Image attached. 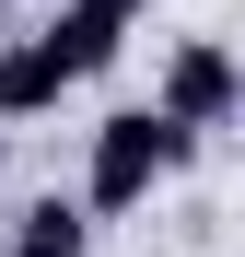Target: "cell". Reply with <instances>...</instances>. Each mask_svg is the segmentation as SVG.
Segmentation results:
<instances>
[{
    "label": "cell",
    "mask_w": 245,
    "mask_h": 257,
    "mask_svg": "<svg viewBox=\"0 0 245 257\" xmlns=\"http://www.w3.org/2000/svg\"><path fill=\"white\" fill-rule=\"evenodd\" d=\"M187 152H198V141H187L163 105H117V117L94 128V152H82V210H94V222H105V210H140Z\"/></svg>",
    "instance_id": "obj_1"
},
{
    "label": "cell",
    "mask_w": 245,
    "mask_h": 257,
    "mask_svg": "<svg viewBox=\"0 0 245 257\" xmlns=\"http://www.w3.org/2000/svg\"><path fill=\"white\" fill-rule=\"evenodd\" d=\"M12 257H94V210H82V199H24Z\"/></svg>",
    "instance_id": "obj_5"
},
{
    "label": "cell",
    "mask_w": 245,
    "mask_h": 257,
    "mask_svg": "<svg viewBox=\"0 0 245 257\" xmlns=\"http://www.w3.org/2000/svg\"><path fill=\"white\" fill-rule=\"evenodd\" d=\"M163 117H175L187 141H210V128L233 117V47L222 35H187V47L163 59Z\"/></svg>",
    "instance_id": "obj_2"
},
{
    "label": "cell",
    "mask_w": 245,
    "mask_h": 257,
    "mask_svg": "<svg viewBox=\"0 0 245 257\" xmlns=\"http://www.w3.org/2000/svg\"><path fill=\"white\" fill-rule=\"evenodd\" d=\"M140 12H152V0H70V12L47 24V47H59V59H70V82H82V70H105V59L140 35Z\"/></svg>",
    "instance_id": "obj_3"
},
{
    "label": "cell",
    "mask_w": 245,
    "mask_h": 257,
    "mask_svg": "<svg viewBox=\"0 0 245 257\" xmlns=\"http://www.w3.org/2000/svg\"><path fill=\"white\" fill-rule=\"evenodd\" d=\"M70 94V59L47 47V35H12V47H0V128H12V117H47Z\"/></svg>",
    "instance_id": "obj_4"
},
{
    "label": "cell",
    "mask_w": 245,
    "mask_h": 257,
    "mask_svg": "<svg viewBox=\"0 0 245 257\" xmlns=\"http://www.w3.org/2000/svg\"><path fill=\"white\" fill-rule=\"evenodd\" d=\"M0 152H12V128H0Z\"/></svg>",
    "instance_id": "obj_6"
}]
</instances>
